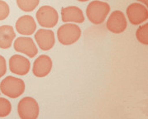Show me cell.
<instances>
[{"mask_svg":"<svg viewBox=\"0 0 148 119\" xmlns=\"http://www.w3.org/2000/svg\"><path fill=\"white\" fill-rule=\"evenodd\" d=\"M110 12V6L106 2L99 0L92 1L86 8L87 18L92 23L99 25L103 23Z\"/></svg>","mask_w":148,"mask_h":119,"instance_id":"1","label":"cell"},{"mask_svg":"<svg viewBox=\"0 0 148 119\" xmlns=\"http://www.w3.org/2000/svg\"><path fill=\"white\" fill-rule=\"evenodd\" d=\"M1 93L11 98H17L25 91V83L23 79L13 76H8L0 83Z\"/></svg>","mask_w":148,"mask_h":119,"instance_id":"2","label":"cell"},{"mask_svg":"<svg viewBox=\"0 0 148 119\" xmlns=\"http://www.w3.org/2000/svg\"><path fill=\"white\" fill-rule=\"evenodd\" d=\"M81 36L80 27L73 23H66L60 26L57 30V37L60 44L69 46L77 42Z\"/></svg>","mask_w":148,"mask_h":119,"instance_id":"3","label":"cell"},{"mask_svg":"<svg viewBox=\"0 0 148 119\" xmlns=\"http://www.w3.org/2000/svg\"><path fill=\"white\" fill-rule=\"evenodd\" d=\"M18 112L22 119H36L39 116L40 107L33 98L25 97L18 103Z\"/></svg>","mask_w":148,"mask_h":119,"instance_id":"4","label":"cell"},{"mask_svg":"<svg viewBox=\"0 0 148 119\" xmlns=\"http://www.w3.org/2000/svg\"><path fill=\"white\" fill-rule=\"evenodd\" d=\"M36 17L40 26L46 28L54 27L59 20L57 11L51 6L41 7L36 13Z\"/></svg>","mask_w":148,"mask_h":119,"instance_id":"5","label":"cell"},{"mask_svg":"<svg viewBox=\"0 0 148 119\" xmlns=\"http://www.w3.org/2000/svg\"><path fill=\"white\" fill-rule=\"evenodd\" d=\"M127 16L132 25H139L147 20V8L138 3H133L127 8Z\"/></svg>","mask_w":148,"mask_h":119,"instance_id":"6","label":"cell"},{"mask_svg":"<svg viewBox=\"0 0 148 119\" xmlns=\"http://www.w3.org/2000/svg\"><path fill=\"white\" fill-rule=\"evenodd\" d=\"M107 28L114 34H120L127 29V22L124 13L119 10L113 11L107 21Z\"/></svg>","mask_w":148,"mask_h":119,"instance_id":"7","label":"cell"},{"mask_svg":"<svg viewBox=\"0 0 148 119\" xmlns=\"http://www.w3.org/2000/svg\"><path fill=\"white\" fill-rule=\"evenodd\" d=\"M13 47L16 51L25 54L30 58L34 57L38 53V50L34 41L30 37H18L15 40Z\"/></svg>","mask_w":148,"mask_h":119,"instance_id":"8","label":"cell"},{"mask_svg":"<svg viewBox=\"0 0 148 119\" xmlns=\"http://www.w3.org/2000/svg\"><path fill=\"white\" fill-rule=\"evenodd\" d=\"M31 68L29 60L20 55H14L9 59L10 71L18 75H26Z\"/></svg>","mask_w":148,"mask_h":119,"instance_id":"9","label":"cell"},{"mask_svg":"<svg viewBox=\"0 0 148 119\" xmlns=\"http://www.w3.org/2000/svg\"><path fill=\"white\" fill-rule=\"evenodd\" d=\"M52 69V60L47 55H42L35 60L33 63L32 72L36 77H46L50 74Z\"/></svg>","mask_w":148,"mask_h":119,"instance_id":"10","label":"cell"},{"mask_svg":"<svg viewBox=\"0 0 148 119\" xmlns=\"http://www.w3.org/2000/svg\"><path fill=\"white\" fill-rule=\"evenodd\" d=\"M35 40L42 51H49L55 45V35L51 30L39 29L35 34Z\"/></svg>","mask_w":148,"mask_h":119,"instance_id":"11","label":"cell"},{"mask_svg":"<svg viewBox=\"0 0 148 119\" xmlns=\"http://www.w3.org/2000/svg\"><path fill=\"white\" fill-rule=\"evenodd\" d=\"M61 18L64 23H82L84 21V16L82 10L75 6L65 7L61 9Z\"/></svg>","mask_w":148,"mask_h":119,"instance_id":"12","label":"cell"},{"mask_svg":"<svg viewBox=\"0 0 148 119\" xmlns=\"http://www.w3.org/2000/svg\"><path fill=\"white\" fill-rule=\"evenodd\" d=\"M16 29L22 35H32L36 30V23L34 18L30 15H24L16 22Z\"/></svg>","mask_w":148,"mask_h":119,"instance_id":"13","label":"cell"},{"mask_svg":"<svg viewBox=\"0 0 148 119\" xmlns=\"http://www.w3.org/2000/svg\"><path fill=\"white\" fill-rule=\"evenodd\" d=\"M16 37V33L12 26L3 25L0 27V48L8 49Z\"/></svg>","mask_w":148,"mask_h":119,"instance_id":"14","label":"cell"},{"mask_svg":"<svg viewBox=\"0 0 148 119\" xmlns=\"http://www.w3.org/2000/svg\"><path fill=\"white\" fill-rule=\"evenodd\" d=\"M40 0H17L18 8L24 12H32L38 6Z\"/></svg>","mask_w":148,"mask_h":119,"instance_id":"15","label":"cell"},{"mask_svg":"<svg viewBox=\"0 0 148 119\" xmlns=\"http://www.w3.org/2000/svg\"><path fill=\"white\" fill-rule=\"evenodd\" d=\"M136 36L138 42L143 45H148V23L142 25L136 30Z\"/></svg>","mask_w":148,"mask_h":119,"instance_id":"16","label":"cell"},{"mask_svg":"<svg viewBox=\"0 0 148 119\" xmlns=\"http://www.w3.org/2000/svg\"><path fill=\"white\" fill-rule=\"evenodd\" d=\"M12 110V105L9 100L5 98H0V118L8 116Z\"/></svg>","mask_w":148,"mask_h":119,"instance_id":"17","label":"cell"},{"mask_svg":"<svg viewBox=\"0 0 148 119\" xmlns=\"http://www.w3.org/2000/svg\"><path fill=\"white\" fill-rule=\"evenodd\" d=\"M9 6L6 2L0 0V21L6 19L9 15Z\"/></svg>","mask_w":148,"mask_h":119,"instance_id":"18","label":"cell"},{"mask_svg":"<svg viewBox=\"0 0 148 119\" xmlns=\"http://www.w3.org/2000/svg\"><path fill=\"white\" fill-rule=\"evenodd\" d=\"M7 72L6 60L3 56L0 55V78L3 77Z\"/></svg>","mask_w":148,"mask_h":119,"instance_id":"19","label":"cell"},{"mask_svg":"<svg viewBox=\"0 0 148 119\" xmlns=\"http://www.w3.org/2000/svg\"><path fill=\"white\" fill-rule=\"evenodd\" d=\"M137 1H139V2H142V3H144L145 5H147V7L148 0H137Z\"/></svg>","mask_w":148,"mask_h":119,"instance_id":"20","label":"cell"},{"mask_svg":"<svg viewBox=\"0 0 148 119\" xmlns=\"http://www.w3.org/2000/svg\"><path fill=\"white\" fill-rule=\"evenodd\" d=\"M79 2H86V1H89V0H78Z\"/></svg>","mask_w":148,"mask_h":119,"instance_id":"21","label":"cell"}]
</instances>
